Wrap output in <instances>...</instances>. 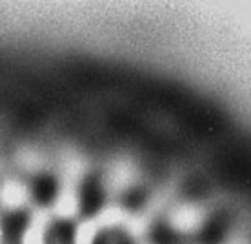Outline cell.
<instances>
[{"instance_id": "cell-3", "label": "cell", "mask_w": 251, "mask_h": 244, "mask_svg": "<svg viewBox=\"0 0 251 244\" xmlns=\"http://www.w3.org/2000/svg\"><path fill=\"white\" fill-rule=\"evenodd\" d=\"M27 222H29L27 213L22 212V210H13V212L6 213V215L0 219L2 235L6 237V241L9 244L17 243V241L22 237V233H24Z\"/></svg>"}, {"instance_id": "cell-2", "label": "cell", "mask_w": 251, "mask_h": 244, "mask_svg": "<svg viewBox=\"0 0 251 244\" xmlns=\"http://www.w3.org/2000/svg\"><path fill=\"white\" fill-rule=\"evenodd\" d=\"M29 195L31 199L40 204V206H50L51 202H55L58 195V182L55 177L51 175H38L33 179L29 184Z\"/></svg>"}, {"instance_id": "cell-4", "label": "cell", "mask_w": 251, "mask_h": 244, "mask_svg": "<svg viewBox=\"0 0 251 244\" xmlns=\"http://www.w3.org/2000/svg\"><path fill=\"white\" fill-rule=\"evenodd\" d=\"M76 230L69 220H57L46 230L44 244H75Z\"/></svg>"}, {"instance_id": "cell-5", "label": "cell", "mask_w": 251, "mask_h": 244, "mask_svg": "<svg viewBox=\"0 0 251 244\" xmlns=\"http://www.w3.org/2000/svg\"><path fill=\"white\" fill-rule=\"evenodd\" d=\"M91 244H135L133 237L122 228H106L95 235Z\"/></svg>"}, {"instance_id": "cell-1", "label": "cell", "mask_w": 251, "mask_h": 244, "mask_svg": "<svg viewBox=\"0 0 251 244\" xmlns=\"http://www.w3.org/2000/svg\"><path fill=\"white\" fill-rule=\"evenodd\" d=\"M104 200H106V190H104V182L99 177H88L82 182L80 191H78V212L84 217H91L100 212Z\"/></svg>"}]
</instances>
